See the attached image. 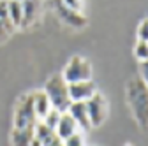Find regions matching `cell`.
Wrapping results in <instances>:
<instances>
[{
	"label": "cell",
	"mask_w": 148,
	"mask_h": 146,
	"mask_svg": "<svg viewBox=\"0 0 148 146\" xmlns=\"http://www.w3.org/2000/svg\"><path fill=\"white\" fill-rule=\"evenodd\" d=\"M127 99L131 109L141 127H148V86L139 79L134 78L129 81L127 86Z\"/></svg>",
	"instance_id": "cell-1"
},
{
	"label": "cell",
	"mask_w": 148,
	"mask_h": 146,
	"mask_svg": "<svg viewBox=\"0 0 148 146\" xmlns=\"http://www.w3.org/2000/svg\"><path fill=\"white\" fill-rule=\"evenodd\" d=\"M44 93L48 95L51 107L60 113H65L72 102L69 97V83L64 79L62 74H55V76H51V79H48V83L44 86Z\"/></svg>",
	"instance_id": "cell-2"
},
{
	"label": "cell",
	"mask_w": 148,
	"mask_h": 146,
	"mask_svg": "<svg viewBox=\"0 0 148 146\" xmlns=\"http://www.w3.org/2000/svg\"><path fill=\"white\" fill-rule=\"evenodd\" d=\"M37 123V116L34 111V99L32 93L20 99L14 111V129H34Z\"/></svg>",
	"instance_id": "cell-3"
},
{
	"label": "cell",
	"mask_w": 148,
	"mask_h": 146,
	"mask_svg": "<svg viewBox=\"0 0 148 146\" xmlns=\"http://www.w3.org/2000/svg\"><path fill=\"white\" fill-rule=\"evenodd\" d=\"M64 79L67 83H78V81H88L92 79V67L90 63L81 58V57H74L69 65L65 67V72H64Z\"/></svg>",
	"instance_id": "cell-4"
},
{
	"label": "cell",
	"mask_w": 148,
	"mask_h": 146,
	"mask_svg": "<svg viewBox=\"0 0 148 146\" xmlns=\"http://www.w3.org/2000/svg\"><path fill=\"white\" fill-rule=\"evenodd\" d=\"M86 109H88V118L92 127H99L106 120L108 115V104L101 93H94L86 100Z\"/></svg>",
	"instance_id": "cell-5"
},
{
	"label": "cell",
	"mask_w": 148,
	"mask_h": 146,
	"mask_svg": "<svg viewBox=\"0 0 148 146\" xmlns=\"http://www.w3.org/2000/svg\"><path fill=\"white\" fill-rule=\"evenodd\" d=\"M94 93H97V88H95V83L92 79L69 83V97L72 102H86Z\"/></svg>",
	"instance_id": "cell-6"
},
{
	"label": "cell",
	"mask_w": 148,
	"mask_h": 146,
	"mask_svg": "<svg viewBox=\"0 0 148 146\" xmlns=\"http://www.w3.org/2000/svg\"><path fill=\"white\" fill-rule=\"evenodd\" d=\"M67 113L74 118V121L78 123L79 129L83 130H88L92 129V123H90V118H88V109H86V102H71Z\"/></svg>",
	"instance_id": "cell-7"
},
{
	"label": "cell",
	"mask_w": 148,
	"mask_h": 146,
	"mask_svg": "<svg viewBox=\"0 0 148 146\" xmlns=\"http://www.w3.org/2000/svg\"><path fill=\"white\" fill-rule=\"evenodd\" d=\"M78 130H79V127H78L76 121H74V118H72L67 111L62 113V116H60V120H58V125H57V129H55L57 136L65 141L67 137H71L72 134H76Z\"/></svg>",
	"instance_id": "cell-8"
},
{
	"label": "cell",
	"mask_w": 148,
	"mask_h": 146,
	"mask_svg": "<svg viewBox=\"0 0 148 146\" xmlns=\"http://www.w3.org/2000/svg\"><path fill=\"white\" fill-rule=\"evenodd\" d=\"M21 5H23V21H21V27H30L37 20V16H39L42 2H41V0H23Z\"/></svg>",
	"instance_id": "cell-9"
},
{
	"label": "cell",
	"mask_w": 148,
	"mask_h": 146,
	"mask_svg": "<svg viewBox=\"0 0 148 146\" xmlns=\"http://www.w3.org/2000/svg\"><path fill=\"white\" fill-rule=\"evenodd\" d=\"M32 99H34V111H35L37 120H42L51 111V102H49L48 95L44 93V90H42V92L32 93Z\"/></svg>",
	"instance_id": "cell-10"
},
{
	"label": "cell",
	"mask_w": 148,
	"mask_h": 146,
	"mask_svg": "<svg viewBox=\"0 0 148 146\" xmlns=\"http://www.w3.org/2000/svg\"><path fill=\"white\" fill-rule=\"evenodd\" d=\"M58 14H60V18L65 23H69L72 27H85L86 25V20H85L83 14H79L78 11H72L69 7H65L62 2L58 4Z\"/></svg>",
	"instance_id": "cell-11"
},
{
	"label": "cell",
	"mask_w": 148,
	"mask_h": 146,
	"mask_svg": "<svg viewBox=\"0 0 148 146\" xmlns=\"http://www.w3.org/2000/svg\"><path fill=\"white\" fill-rule=\"evenodd\" d=\"M34 129H35V127H34ZM34 129H14L12 134H11L12 146H30L34 137H35Z\"/></svg>",
	"instance_id": "cell-12"
},
{
	"label": "cell",
	"mask_w": 148,
	"mask_h": 146,
	"mask_svg": "<svg viewBox=\"0 0 148 146\" xmlns=\"http://www.w3.org/2000/svg\"><path fill=\"white\" fill-rule=\"evenodd\" d=\"M7 9H9V21L14 27H21L23 21V5L18 0H7Z\"/></svg>",
	"instance_id": "cell-13"
},
{
	"label": "cell",
	"mask_w": 148,
	"mask_h": 146,
	"mask_svg": "<svg viewBox=\"0 0 148 146\" xmlns=\"http://www.w3.org/2000/svg\"><path fill=\"white\" fill-rule=\"evenodd\" d=\"M34 132H35V139H37V141H41L44 146H46L48 143H51L55 137H57V132H55L53 129H49L48 125H44L42 121L35 123V129H34Z\"/></svg>",
	"instance_id": "cell-14"
},
{
	"label": "cell",
	"mask_w": 148,
	"mask_h": 146,
	"mask_svg": "<svg viewBox=\"0 0 148 146\" xmlns=\"http://www.w3.org/2000/svg\"><path fill=\"white\" fill-rule=\"evenodd\" d=\"M60 116H62V113L51 107V111H49V113H48V115H46V116L41 120V121H42L44 125H48L49 129H53V130H55V129H57V125H58V120H60Z\"/></svg>",
	"instance_id": "cell-15"
},
{
	"label": "cell",
	"mask_w": 148,
	"mask_h": 146,
	"mask_svg": "<svg viewBox=\"0 0 148 146\" xmlns=\"http://www.w3.org/2000/svg\"><path fill=\"white\" fill-rule=\"evenodd\" d=\"M134 53H136V58H139L141 62H143V60H148V42H145V41H138Z\"/></svg>",
	"instance_id": "cell-16"
},
{
	"label": "cell",
	"mask_w": 148,
	"mask_h": 146,
	"mask_svg": "<svg viewBox=\"0 0 148 146\" xmlns=\"http://www.w3.org/2000/svg\"><path fill=\"white\" fill-rule=\"evenodd\" d=\"M64 146H85V137L79 132H76L64 141Z\"/></svg>",
	"instance_id": "cell-17"
},
{
	"label": "cell",
	"mask_w": 148,
	"mask_h": 146,
	"mask_svg": "<svg viewBox=\"0 0 148 146\" xmlns=\"http://www.w3.org/2000/svg\"><path fill=\"white\" fill-rule=\"evenodd\" d=\"M12 23L11 21H2V20H0V41H4L5 37H7V35L12 32Z\"/></svg>",
	"instance_id": "cell-18"
},
{
	"label": "cell",
	"mask_w": 148,
	"mask_h": 146,
	"mask_svg": "<svg viewBox=\"0 0 148 146\" xmlns=\"http://www.w3.org/2000/svg\"><path fill=\"white\" fill-rule=\"evenodd\" d=\"M138 37H139V41L148 42V20L141 21V25H139V28H138Z\"/></svg>",
	"instance_id": "cell-19"
},
{
	"label": "cell",
	"mask_w": 148,
	"mask_h": 146,
	"mask_svg": "<svg viewBox=\"0 0 148 146\" xmlns=\"http://www.w3.org/2000/svg\"><path fill=\"white\" fill-rule=\"evenodd\" d=\"M139 79L148 86V60H143L139 63Z\"/></svg>",
	"instance_id": "cell-20"
},
{
	"label": "cell",
	"mask_w": 148,
	"mask_h": 146,
	"mask_svg": "<svg viewBox=\"0 0 148 146\" xmlns=\"http://www.w3.org/2000/svg\"><path fill=\"white\" fill-rule=\"evenodd\" d=\"M0 20L9 21V9H7V0H0ZM14 27V25H12Z\"/></svg>",
	"instance_id": "cell-21"
},
{
	"label": "cell",
	"mask_w": 148,
	"mask_h": 146,
	"mask_svg": "<svg viewBox=\"0 0 148 146\" xmlns=\"http://www.w3.org/2000/svg\"><path fill=\"white\" fill-rule=\"evenodd\" d=\"M62 4L72 11H78V12L81 11V0H62Z\"/></svg>",
	"instance_id": "cell-22"
},
{
	"label": "cell",
	"mask_w": 148,
	"mask_h": 146,
	"mask_svg": "<svg viewBox=\"0 0 148 146\" xmlns=\"http://www.w3.org/2000/svg\"><path fill=\"white\" fill-rule=\"evenodd\" d=\"M46 146H64V139H60V137L57 136V137H55L51 143H48Z\"/></svg>",
	"instance_id": "cell-23"
},
{
	"label": "cell",
	"mask_w": 148,
	"mask_h": 146,
	"mask_svg": "<svg viewBox=\"0 0 148 146\" xmlns=\"http://www.w3.org/2000/svg\"><path fill=\"white\" fill-rule=\"evenodd\" d=\"M30 146H44V144H42L41 141H37V139L34 137V141H32V144H30Z\"/></svg>",
	"instance_id": "cell-24"
},
{
	"label": "cell",
	"mask_w": 148,
	"mask_h": 146,
	"mask_svg": "<svg viewBox=\"0 0 148 146\" xmlns=\"http://www.w3.org/2000/svg\"><path fill=\"white\" fill-rule=\"evenodd\" d=\"M18 2H23V0H18Z\"/></svg>",
	"instance_id": "cell-25"
}]
</instances>
